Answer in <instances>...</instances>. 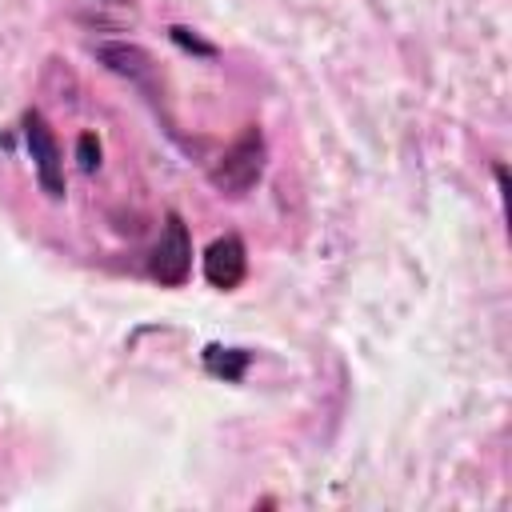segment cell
Masks as SVG:
<instances>
[{"label":"cell","mask_w":512,"mask_h":512,"mask_svg":"<svg viewBox=\"0 0 512 512\" xmlns=\"http://www.w3.org/2000/svg\"><path fill=\"white\" fill-rule=\"evenodd\" d=\"M264 156H268L264 128H260V124H244L240 136L224 148V156L208 168L212 188L224 192V196H244V192H252L256 180L264 176Z\"/></svg>","instance_id":"obj_1"},{"label":"cell","mask_w":512,"mask_h":512,"mask_svg":"<svg viewBox=\"0 0 512 512\" xmlns=\"http://www.w3.org/2000/svg\"><path fill=\"white\" fill-rule=\"evenodd\" d=\"M148 276L160 284V288H184L188 276H192V236H188V224L180 212H168L164 220V232L148 256Z\"/></svg>","instance_id":"obj_2"},{"label":"cell","mask_w":512,"mask_h":512,"mask_svg":"<svg viewBox=\"0 0 512 512\" xmlns=\"http://www.w3.org/2000/svg\"><path fill=\"white\" fill-rule=\"evenodd\" d=\"M20 132H24V144H28V156H32V168H36V180H40V192L48 200H64V152L48 128V120L28 108L20 116Z\"/></svg>","instance_id":"obj_3"},{"label":"cell","mask_w":512,"mask_h":512,"mask_svg":"<svg viewBox=\"0 0 512 512\" xmlns=\"http://www.w3.org/2000/svg\"><path fill=\"white\" fill-rule=\"evenodd\" d=\"M248 276V248L236 232H224L216 236L208 248H204V280L220 292H232L240 288Z\"/></svg>","instance_id":"obj_4"},{"label":"cell","mask_w":512,"mask_h":512,"mask_svg":"<svg viewBox=\"0 0 512 512\" xmlns=\"http://www.w3.org/2000/svg\"><path fill=\"white\" fill-rule=\"evenodd\" d=\"M96 56H100L104 68H112L116 76H124V80H132L136 88L152 92L148 76H152L156 68H152V56H148L140 44H128V40H104V44H96Z\"/></svg>","instance_id":"obj_5"},{"label":"cell","mask_w":512,"mask_h":512,"mask_svg":"<svg viewBox=\"0 0 512 512\" xmlns=\"http://www.w3.org/2000/svg\"><path fill=\"white\" fill-rule=\"evenodd\" d=\"M248 360H252V352H244V348H220V344L204 348V368L212 376H224V380H240Z\"/></svg>","instance_id":"obj_6"},{"label":"cell","mask_w":512,"mask_h":512,"mask_svg":"<svg viewBox=\"0 0 512 512\" xmlns=\"http://www.w3.org/2000/svg\"><path fill=\"white\" fill-rule=\"evenodd\" d=\"M100 156H104V152H100L96 132H80V136H76V164H80V172L92 176V172L100 168Z\"/></svg>","instance_id":"obj_7"},{"label":"cell","mask_w":512,"mask_h":512,"mask_svg":"<svg viewBox=\"0 0 512 512\" xmlns=\"http://www.w3.org/2000/svg\"><path fill=\"white\" fill-rule=\"evenodd\" d=\"M168 36H172L180 48L196 52V56H216V48H212V44H204L200 36H192V32H188V28H180V24H172V28H168Z\"/></svg>","instance_id":"obj_8"}]
</instances>
